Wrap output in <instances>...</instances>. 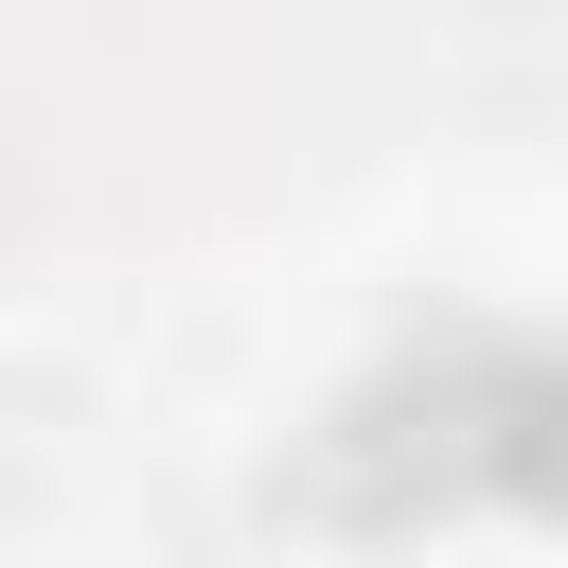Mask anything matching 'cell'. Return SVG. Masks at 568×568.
Instances as JSON below:
<instances>
[{"label":"cell","instance_id":"1","mask_svg":"<svg viewBox=\"0 0 568 568\" xmlns=\"http://www.w3.org/2000/svg\"><path fill=\"white\" fill-rule=\"evenodd\" d=\"M355 444H390V515H462V497H515V515H568V337H444L426 373H390L355 408Z\"/></svg>","mask_w":568,"mask_h":568}]
</instances>
